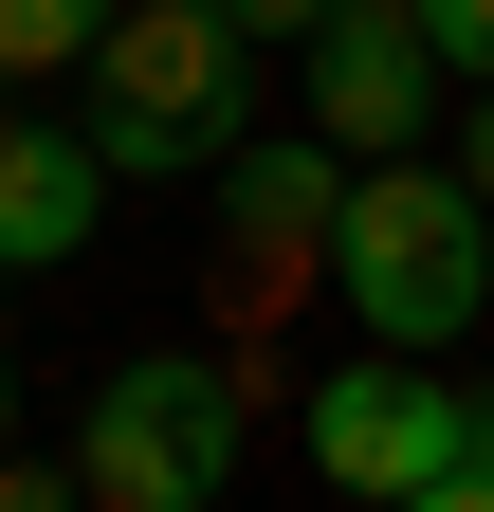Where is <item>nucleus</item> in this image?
<instances>
[{"instance_id":"9","label":"nucleus","mask_w":494,"mask_h":512,"mask_svg":"<svg viewBox=\"0 0 494 512\" xmlns=\"http://www.w3.org/2000/svg\"><path fill=\"white\" fill-rule=\"evenodd\" d=\"M403 512H494V403H476V384H458V421H440V458H421Z\"/></svg>"},{"instance_id":"11","label":"nucleus","mask_w":494,"mask_h":512,"mask_svg":"<svg viewBox=\"0 0 494 512\" xmlns=\"http://www.w3.org/2000/svg\"><path fill=\"white\" fill-rule=\"evenodd\" d=\"M458 183L494 202V74H458Z\"/></svg>"},{"instance_id":"2","label":"nucleus","mask_w":494,"mask_h":512,"mask_svg":"<svg viewBox=\"0 0 494 512\" xmlns=\"http://www.w3.org/2000/svg\"><path fill=\"white\" fill-rule=\"evenodd\" d=\"M330 293L366 311V348H458L476 311H494V202L458 165H348V202H330Z\"/></svg>"},{"instance_id":"10","label":"nucleus","mask_w":494,"mask_h":512,"mask_svg":"<svg viewBox=\"0 0 494 512\" xmlns=\"http://www.w3.org/2000/svg\"><path fill=\"white\" fill-rule=\"evenodd\" d=\"M421 37H440V74H494V0H421Z\"/></svg>"},{"instance_id":"3","label":"nucleus","mask_w":494,"mask_h":512,"mask_svg":"<svg viewBox=\"0 0 494 512\" xmlns=\"http://www.w3.org/2000/svg\"><path fill=\"white\" fill-rule=\"evenodd\" d=\"M220 476H238V366L220 348H147V366L92 384V421H74L92 512H202Z\"/></svg>"},{"instance_id":"12","label":"nucleus","mask_w":494,"mask_h":512,"mask_svg":"<svg viewBox=\"0 0 494 512\" xmlns=\"http://www.w3.org/2000/svg\"><path fill=\"white\" fill-rule=\"evenodd\" d=\"M220 19H238V37H312V0H220Z\"/></svg>"},{"instance_id":"8","label":"nucleus","mask_w":494,"mask_h":512,"mask_svg":"<svg viewBox=\"0 0 494 512\" xmlns=\"http://www.w3.org/2000/svg\"><path fill=\"white\" fill-rule=\"evenodd\" d=\"M92 37H110V0H0V74H19V92H37V74H74Z\"/></svg>"},{"instance_id":"13","label":"nucleus","mask_w":494,"mask_h":512,"mask_svg":"<svg viewBox=\"0 0 494 512\" xmlns=\"http://www.w3.org/2000/svg\"><path fill=\"white\" fill-rule=\"evenodd\" d=\"M0 439H19V366H0Z\"/></svg>"},{"instance_id":"5","label":"nucleus","mask_w":494,"mask_h":512,"mask_svg":"<svg viewBox=\"0 0 494 512\" xmlns=\"http://www.w3.org/2000/svg\"><path fill=\"white\" fill-rule=\"evenodd\" d=\"M440 421H458V384H421V348H366V366H330L312 384V476L330 494H421V458H440Z\"/></svg>"},{"instance_id":"1","label":"nucleus","mask_w":494,"mask_h":512,"mask_svg":"<svg viewBox=\"0 0 494 512\" xmlns=\"http://www.w3.org/2000/svg\"><path fill=\"white\" fill-rule=\"evenodd\" d=\"M92 74V165L110 183H183V165H220L238 128H257V37L220 19V0H110V37L74 55Z\"/></svg>"},{"instance_id":"4","label":"nucleus","mask_w":494,"mask_h":512,"mask_svg":"<svg viewBox=\"0 0 494 512\" xmlns=\"http://www.w3.org/2000/svg\"><path fill=\"white\" fill-rule=\"evenodd\" d=\"M440 92H458V74H440V37H421V0H312V128H330L348 165L421 147Z\"/></svg>"},{"instance_id":"7","label":"nucleus","mask_w":494,"mask_h":512,"mask_svg":"<svg viewBox=\"0 0 494 512\" xmlns=\"http://www.w3.org/2000/svg\"><path fill=\"white\" fill-rule=\"evenodd\" d=\"M202 183H220V238H238V256L275 275V256H330V202H348V147H330V128H312V147H257V128H238V147H220Z\"/></svg>"},{"instance_id":"6","label":"nucleus","mask_w":494,"mask_h":512,"mask_svg":"<svg viewBox=\"0 0 494 512\" xmlns=\"http://www.w3.org/2000/svg\"><path fill=\"white\" fill-rule=\"evenodd\" d=\"M92 202H110L92 128H37V110H0V275H55V256H92Z\"/></svg>"}]
</instances>
